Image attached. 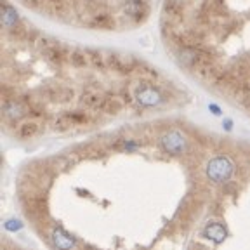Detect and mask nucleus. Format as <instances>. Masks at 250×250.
<instances>
[{
  "mask_svg": "<svg viewBox=\"0 0 250 250\" xmlns=\"http://www.w3.org/2000/svg\"><path fill=\"white\" fill-rule=\"evenodd\" d=\"M37 47H39L40 54L47 59L49 62L56 64V66H64L70 64V56H71V47H68L66 43H61L58 40L51 39V37L40 35L37 40Z\"/></svg>",
  "mask_w": 250,
  "mask_h": 250,
  "instance_id": "nucleus-1",
  "label": "nucleus"
},
{
  "mask_svg": "<svg viewBox=\"0 0 250 250\" xmlns=\"http://www.w3.org/2000/svg\"><path fill=\"white\" fill-rule=\"evenodd\" d=\"M122 12L127 20L132 21L134 26H137L148 20L151 7L148 0H122Z\"/></svg>",
  "mask_w": 250,
  "mask_h": 250,
  "instance_id": "nucleus-2",
  "label": "nucleus"
},
{
  "mask_svg": "<svg viewBox=\"0 0 250 250\" xmlns=\"http://www.w3.org/2000/svg\"><path fill=\"white\" fill-rule=\"evenodd\" d=\"M106 62H108V68L109 70L117 71L120 75H132L137 71L139 68L141 61L132 56H122V54H106Z\"/></svg>",
  "mask_w": 250,
  "mask_h": 250,
  "instance_id": "nucleus-3",
  "label": "nucleus"
},
{
  "mask_svg": "<svg viewBox=\"0 0 250 250\" xmlns=\"http://www.w3.org/2000/svg\"><path fill=\"white\" fill-rule=\"evenodd\" d=\"M231 172H233V165H231V162L228 160L226 156H217L207 167V176L214 183H224V181H228L231 176Z\"/></svg>",
  "mask_w": 250,
  "mask_h": 250,
  "instance_id": "nucleus-4",
  "label": "nucleus"
},
{
  "mask_svg": "<svg viewBox=\"0 0 250 250\" xmlns=\"http://www.w3.org/2000/svg\"><path fill=\"white\" fill-rule=\"evenodd\" d=\"M47 238L56 250H77L78 247L77 240L59 226H52L51 231L47 233Z\"/></svg>",
  "mask_w": 250,
  "mask_h": 250,
  "instance_id": "nucleus-5",
  "label": "nucleus"
},
{
  "mask_svg": "<svg viewBox=\"0 0 250 250\" xmlns=\"http://www.w3.org/2000/svg\"><path fill=\"white\" fill-rule=\"evenodd\" d=\"M43 122L45 120H42V118H23L18 124H14V136L18 139H31V137H35L42 130Z\"/></svg>",
  "mask_w": 250,
  "mask_h": 250,
  "instance_id": "nucleus-6",
  "label": "nucleus"
},
{
  "mask_svg": "<svg viewBox=\"0 0 250 250\" xmlns=\"http://www.w3.org/2000/svg\"><path fill=\"white\" fill-rule=\"evenodd\" d=\"M104 98H106V94L99 89V85L94 83V85H87V89L83 90L82 96H80V103H82L83 106H87V108L94 109V111H99Z\"/></svg>",
  "mask_w": 250,
  "mask_h": 250,
  "instance_id": "nucleus-7",
  "label": "nucleus"
},
{
  "mask_svg": "<svg viewBox=\"0 0 250 250\" xmlns=\"http://www.w3.org/2000/svg\"><path fill=\"white\" fill-rule=\"evenodd\" d=\"M162 146L170 155H181L184 151V148H186V139L177 130H170V132H167L162 137Z\"/></svg>",
  "mask_w": 250,
  "mask_h": 250,
  "instance_id": "nucleus-8",
  "label": "nucleus"
},
{
  "mask_svg": "<svg viewBox=\"0 0 250 250\" xmlns=\"http://www.w3.org/2000/svg\"><path fill=\"white\" fill-rule=\"evenodd\" d=\"M73 90L68 87H45L42 90V98L52 103H68L73 99Z\"/></svg>",
  "mask_w": 250,
  "mask_h": 250,
  "instance_id": "nucleus-9",
  "label": "nucleus"
},
{
  "mask_svg": "<svg viewBox=\"0 0 250 250\" xmlns=\"http://www.w3.org/2000/svg\"><path fill=\"white\" fill-rule=\"evenodd\" d=\"M124 109V99H120L118 96H111V94H106L104 101H103L101 108H99V113L109 115V117H115Z\"/></svg>",
  "mask_w": 250,
  "mask_h": 250,
  "instance_id": "nucleus-10",
  "label": "nucleus"
},
{
  "mask_svg": "<svg viewBox=\"0 0 250 250\" xmlns=\"http://www.w3.org/2000/svg\"><path fill=\"white\" fill-rule=\"evenodd\" d=\"M70 64L77 70H83V68H89L92 66L90 64V54H89V49H82V47H77L71 51L70 56Z\"/></svg>",
  "mask_w": 250,
  "mask_h": 250,
  "instance_id": "nucleus-11",
  "label": "nucleus"
},
{
  "mask_svg": "<svg viewBox=\"0 0 250 250\" xmlns=\"http://www.w3.org/2000/svg\"><path fill=\"white\" fill-rule=\"evenodd\" d=\"M66 115L71 118V122L75 124V127H83V125H92L98 118L90 115L89 111L83 109H73V111H66Z\"/></svg>",
  "mask_w": 250,
  "mask_h": 250,
  "instance_id": "nucleus-12",
  "label": "nucleus"
},
{
  "mask_svg": "<svg viewBox=\"0 0 250 250\" xmlns=\"http://www.w3.org/2000/svg\"><path fill=\"white\" fill-rule=\"evenodd\" d=\"M51 127H52V130H56V132H68V130L75 129V124L71 122V118L68 117L66 113H61L56 118H52Z\"/></svg>",
  "mask_w": 250,
  "mask_h": 250,
  "instance_id": "nucleus-13",
  "label": "nucleus"
},
{
  "mask_svg": "<svg viewBox=\"0 0 250 250\" xmlns=\"http://www.w3.org/2000/svg\"><path fill=\"white\" fill-rule=\"evenodd\" d=\"M224 234H226V231H224V228L221 226V224H212V226H208L207 229H205V236L214 240V242H217V243L223 242Z\"/></svg>",
  "mask_w": 250,
  "mask_h": 250,
  "instance_id": "nucleus-14",
  "label": "nucleus"
},
{
  "mask_svg": "<svg viewBox=\"0 0 250 250\" xmlns=\"http://www.w3.org/2000/svg\"><path fill=\"white\" fill-rule=\"evenodd\" d=\"M200 250H208V249H205V247H200Z\"/></svg>",
  "mask_w": 250,
  "mask_h": 250,
  "instance_id": "nucleus-15",
  "label": "nucleus"
},
{
  "mask_svg": "<svg viewBox=\"0 0 250 250\" xmlns=\"http://www.w3.org/2000/svg\"><path fill=\"white\" fill-rule=\"evenodd\" d=\"M89 250H96V249H89Z\"/></svg>",
  "mask_w": 250,
  "mask_h": 250,
  "instance_id": "nucleus-16",
  "label": "nucleus"
}]
</instances>
